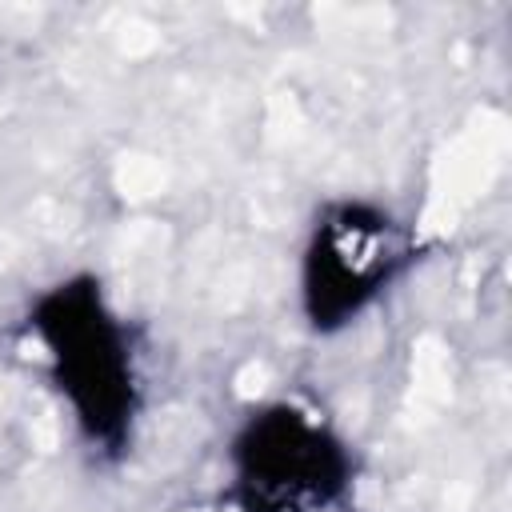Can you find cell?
<instances>
[{"label":"cell","mask_w":512,"mask_h":512,"mask_svg":"<svg viewBox=\"0 0 512 512\" xmlns=\"http://www.w3.org/2000/svg\"><path fill=\"white\" fill-rule=\"evenodd\" d=\"M28 336L40 344L76 436L96 456H124L136 436L144 380L132 324L104 284L88 272L48 284L28 308Z\"/></svg>","instance_id":"cell-1"},{"label":"cell","mask_w":512,"mask_h":512,"mask_svg":"<svg viewBox=\"0 0 512 512\" xmlns=\"http://www.w3.org/2000/svg\"><path fill=\"white\" fill-rule=\"evenodd\" d=\"M416 256L412 228L364 196L328 200L308 224L296 260V304L316 336L352 328L408 272Z\"/></svg>","instance_id":"cell-3"},{"label":"cell","mask_w":512,"mask_h":512,"mask_svg":"<svg viewBox=\"0 0 512 512\" xmlns=\"http://www.w3.org/2000/svg\"><path fill=\"white\" fill-rule=\"evenodd\" d=\"M224 468L236 512H340L356 484L348 440L300 400L252 408L224 448Z\"/></svg>","instance_id":"cell-2"}]
</instances>
